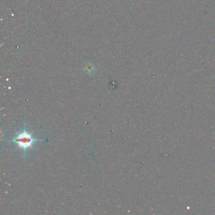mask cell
Returning <instances> with one entry per match:
<instances>
[{"label":"cell","mask_w":215,"mask_h":215,"mask_svg":"<svg viewBox=\"0 0 215 215\" xmlns=\"http://www.w3.org/2000/svg\"><path fill=\"white\" fill-rule=\"evenodd\" d=\"M45 140H39L36 139L32 136V133H29L25 129V126L23 131L20 133H17L16 136L10 140L11 142H13L17 144L18 148H22L24 152V156L25 157V154L26 151L29 148H32V145L36 142L44 141Z\"/></svg>","instance_id":"6da1fadb"}]
</instances>
